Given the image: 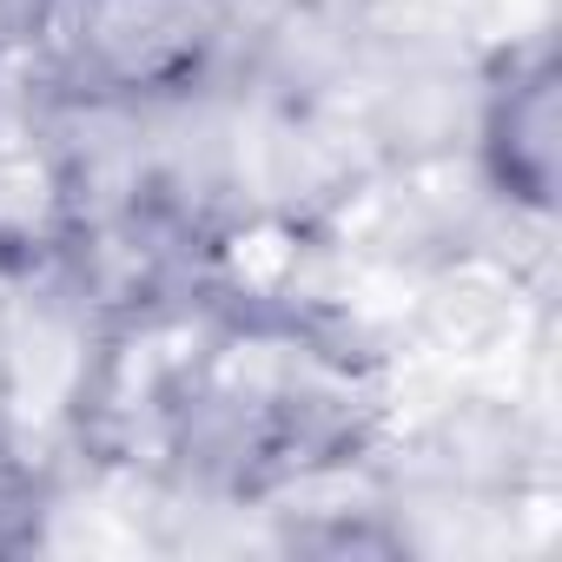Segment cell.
Returning <instances> with one entry per match:
<instances>
[{
	"instance_id": "6da1fadb",
	"label": "cell",
	"mask_w": 562,
	"mask_h": 562,
	"mask_svg": "<svg viewBox=\"0 0 562 562\" xmlns=\"http://www.w3.org/2000/svg\"><path fill=\"white\" fill-rule=\"evenodd\" d=\"M172 351L139 384V424L186 483L258 496L351 463L371 430L364 364L292 312L186 305L146 318Z\"/></svg>"
},
{
	"instance_id": "7a4b0ae2",
	"label": "cell",
	"mask_w": 562,
	"mask_h": 562,
	"mask_svg": "<svg viewBox=\"0 0 562 562\" xmlns=\"http://www.w3.org/2000/svg\"><path fill=\"white\" fill-rule=\"evenodd\" d=\"M14 47L67 106H159L218 60L225 0H27Z\"/></svg>"
},
{
	"instance_id": "3957f363",
	"label": "cell",
	"mask_w": 562,
	"mask_h": 562,
	"mask_svg": "<svg viewBox=\"0 0 562 562\" xmlns=\"http://www.w3.org/2000/svg\"><path fill=\"white\" fill-rule=\"evenodd\" d=\"M483 172L490 186L522 205L549 212L562 179V60L549 41L516 47L483 93Z\"/></svg>"
},
{
	"instance_id": "277c9868",
	"label": "cell",
	"mask_w": 562,
	"mask_h": 562,
	"mask_svg": "<svg viewBox=\"0 0 562 562\" xmlns=\"http://www.w3.org/2000/svg\"><path fill=\"white\" fill-rule=\"evenodd\" d=\"M34 529H41V483L8 443H0V555L27 549Z\"/></svg>"
},
{
	"instance_id": "5b68a950",
	"label": "cell",
	"mask_w": 562,
	"mask_h": 562,
	"mask_svg": "<svg viewBox=\"0 0 562 562\" xmlns=\"http://www.w3.org/2000/svg\"><path fill=\"white\" fill-rule=\"evenodd\" d=\"M21 8H27V0H0V47H14V34H21Z\"/></svg>"
}]
</instances>
